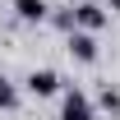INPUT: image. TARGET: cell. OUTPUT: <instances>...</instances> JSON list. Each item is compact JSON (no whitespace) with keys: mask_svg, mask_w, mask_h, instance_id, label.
<instances>
[{"mask_svg":"<svg viewBox=\"0 0 120 120\" xmlns=\"http://www.w3.org/2000/svg\"><path fill=\"white\" fill-rule=\"evenodd\" d=\"M106 5H92V0H83V5H74V28L79 32H97V28H106Z\"/></svg>","mask_w":120,"mask_h":120,"instance_id":"cell-1","label":"cell"},{"mask_svg":"<svg viewBox=\"0 0 120 120\" xmlns=\"http://www.w3.org/2000/svg\"><path fill=\"white\" fill-rule=\"evenodd\" d=\"M60 120H92V102H88V92L65 88V102H60Z\"/></svg>","mask_w":120,"mask_h":120,"instance_id":"cell-2","label":"cell"},{"mask_svg":"<svg viewBox=\"0 0 120 120\" xmlns=\"http://www.w3.org/2000/svg\"><path fill=\"white\" fill-rule=\"evenodd\" d=\"M65 46H69V56H74L79 65H92V60H97V32H79L74 28Z\"/></svg>","mask_w":120,"mask_h":120,"instance_id":"cell-3","label":"cell"},{"mask_svg":"<svg viewBox=\"0 0 120 120\" xmlns=\"http://www.w3.org/2000/svg\"><path fill=\"white\" fill-rule=\"evenodd\" d=\"M23 83H28L32 97H56V92H60V74H56V69H32Z\"/></svg>","mask_w":120,"mask_h":120,"instance_id":"cell-4","label":"cell"},{"mask_svg":"<svg viewBox=\"0 0 120 120\" xmlns=\"http://www.w3.org/2000/svg\"><path fill=\"white\" fill-rule=\"evenodd\" d=\"M14 14L23 19V23H42V19L51 14V5H46V0H14Z\"/></svg>","mask_w":120,"mask_h":120,"instance_id":"cell-5","label":"cell"},{"mask_svg":"<svg viewBox=\"0 0 120 120\" xmlns=\"http://www.w3.org/2000/svg\"><path fill=\"white\" fill-rule=\"evenodd\" d=\"M0 111H19V88L0 74Z\"/></svg>","mask_w":120,"mask_h":120,"instance_id":"cell-6","label":"cell"},{"mask_svg":"<svg viewBox=\"0 0 120 120\" xmlns=\"http://www.w3.org/2000/svg\"><path fill=\"white\" fill-rule=\"evenodd\" d=\"M97 102H102V111H111V116H116V111H120V92L111 88V83H106V88L97 92Z\"/></svg>","mask_w":120,"mask_h":120,"instance_id":"cell-7","label":"cell"},{"mask_svg":"<svg viewBox=\"0 0 120 120\" xmlns=\"http://www.w3.org/2000/svg\"><path fill=\"white\" fill-rule=\"evenodd\" d=\"M51 23H56V28H65V32H74V9H56V14H51Z\"/></svg>","mask_w":120,"mask_h":120,"instance_id":"cell-8","label":"cell"},{"mask_svg":"<svg viewBox=\"0 0 120 120\" xmlns=\"http://www.w3.org/2000/svg\"><path fill=\"white\" fill-rule=\"evenodd\" d=\"M106 9H111V14H120V0H106Z\"/></svg>","mask_w":120,"mask_h":120,"instance_id":"cell-9","label":"cell"}]
</instances>
